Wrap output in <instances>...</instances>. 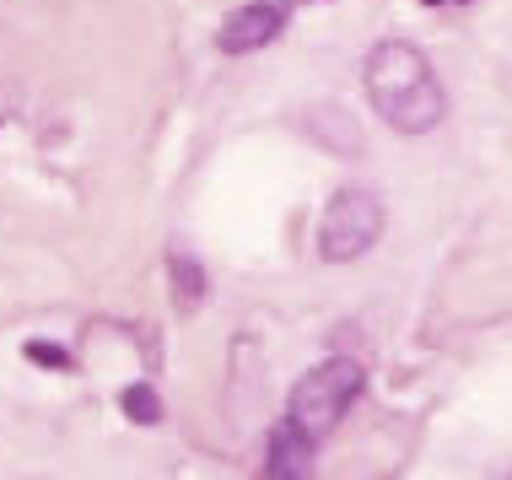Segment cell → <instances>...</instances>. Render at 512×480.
Listing matches in <instances>:
<instances>
[{
    "label": "cell",
    "mask_w": 512,
    "mask_h": 480,
    "mask_svg": "<svg viewBox=\"0 0 512 480\" xmlns=\"http://www.w3.org/2000/svg\"><path fill=\"white\" fill-rule=\"evenodd\" d=\"M119 405H124V416H130L135 427H151V421H162V400L146 389V383H130V389L119 394Z\"/></svg>",
    "instance_id": "52a82bcc"
},
{
    "label": "cell",
    "mask_w": 512,
    "mask_h": 480,
    "mask_svg": "<svg viewBox=\"0 0 512 480\" xmlns=\"http://www.w3.org/2000/svg\"><path fill=\"white\" fill-rule=\"evenodd\" d=\"M27 356H33V362H44V367H71V351H60V346H44V340H33V346H27Z\"/></svg>",
    "instance_id": "ba28073f"
},
{
    "label": "cell",
    "mask_w": 512,
    "mask_h": 480,
    "mask_svg": "<svg viewBox=\"0 0 512 480\" xmlns=\"http://www.w3.org/2000/svg\"><path fill=\"white\" fill-rule=\"evenodd\" d=\"M286 27V6H270V0H254V6H243V11H232L227 22H221V38L216 44L227 49V54H254V49H265L275 33Z\"/></svg>",
    "instance_id": "277c9868"
},
{
    "label": "cell",
    "mask_w": 512,
    "mask_h": 480,
    "mask_svg": "<svg viewBox=\"0 0 512 480\" xmlns=\"http://www.w3.org/2000/svg\"><path fill=\"white\" fill-rule=\"evenodd\" d=\"M270 480H313V437L297 432L292 421L270 432V459H265Z\"/></svg>",
    "instance_id": "5b68a950"
},
{
    "label": "cell",
    "mask_w": 512,
    "mask_h": 480,
    "mask_svg": "<svg viewBox=\"0 0 512 480\" xmlns=\"http://www.w3.org/2000/svg\"><path fill=\"white\" fill-rule=\"evenodd\" d=\"M362 383L367 378L356 362H324V367H313V373H302L297 389H292V427L308 432V437H324L345 410H351V400L362 394Z\"/></svg>",
    "instance_id": "3957f363"
},
{
    "label": "cell",
    "mask_w": 512,
    "mask_h": 480,
    "mask_svg": "<svg viewBox=\"0 0 512 480\" xmlns=\"http://www.w3.org/2000/svg\"><path fill=\"white\" fill-rule=\"evenodd\" d=\"M168 270H173V297H178V308H200V297H205V270L189 259L184 249H173L168 254Z\"/></svg>",
    "instance_id": "8992f818"
},
{
    "label": "cell",
    "mask_w": 512,
    "mask_h": 480,
    "mask_svg": "<svg viewBox=\"0 0 512 480\" xmlns=\"http://www.w3.org/2000/svg\"><path fill=\"white\" fill-rule=\"evenodd\" d=\"M367 98L378 108V119H389L399 135H426L448 114V98H442L426 54L415 44H399V38L367 54Z\"/></svg>",
    "instance_id": "6da1fadb"
},
{
    "label": "cell",
    "mask_w": 512,
    "mask_h": 480,
    "mask_svg": "<svg viewBox=\"0 0 512 480\" xmlns=\"http://www.w3.org/2000/svg\"><path fill=\"white\" fill-rule=\"evenodd\" d=\"M421 6H464V0H421Z\"/></svg>",
    "instance_id": "9c48e42d"
},
{
    "label": "cell",
    "mask_w": 512,
    "mask_h": 480,
    "mask_svg": "<svg viewBox=\"0 0 512 480\" xmlns=\"http://www.w3.org/2000/svg\"><path fill=\"white\" fill-rule=\"evenodd\" d=\"M383 238V200L372 189H340L318 216V254L329 265H351Z\"/></svg>",
    "instance_id": "7a4b0ae2"
}]
</instances>
